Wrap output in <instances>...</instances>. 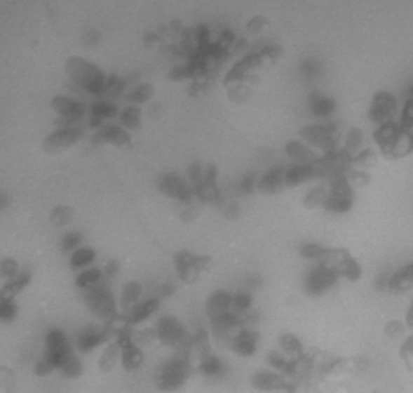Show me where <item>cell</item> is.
Instances as JSON below:
<instances>
[{
  "instance_id": "obj_36",
  "label": "cell",
  "mask_w": 413,
  "mask_h": 393,
  "mask_svg": "<svg viewBox=\"0 0 413 393\" xmlns=\"http://www.w3.org/2000/svg\"><path fill=\"white\" fill-rule=\"evenodd\" d=\"M362 145H363L362 130L358 128L348 130L347 138H346V147H344V151L348 154V156L353 159L358 152H362Z\"/></svg>"
},
{
  "instance_id": "obj_7",
  "label": "cell",
  "mask_w": 413,
  "mask_h": 393,
  "mask_svg": "<svg viewBox=\"0 0 413 393\" xmlns=\"http://www.w3.org/2000/svg\"><path fill=\"white\" fill-rule=\"evenodd\" d=\"M155 333H157V340H160L165 347H173L176 349L187 347L191 342L186 327L175 316L166 314L160 317L157 326H155Z\"/></svg>"
},
{
  "instance_id": "obj_19",
  "label": "cell",
  "mask_w": 413,
  "mask_h": 393,
  "mask_svg": "<svg viewBox=\"0 0 413 393\" xmlns=\"http://www.w3.org/2000/svg\"><path fill=\"white\" fill-rule=\"evenodd\" d=\"M160 309V300L158 298H147L144 301H139L133 309L125 314V324L126 326H137L144 321H147L149 317H152L155 312Z\"/></svg>"
},
{
  "instance_id": "obj_15",
  "label": "cell",
  "mask_w": 413,
  "mask_h": 393,
  "mask_svg": "<svg viewBox=\"0 0 413 393\" xmlns=\"http://www.w3.org/2000/svg\"><path fill=\"white\" fill-rule=\"evenodd\" d=\"M250 384L255 390L260 392L286 390L292 387L287 377L276 373V371H259L250 377Z\"/></svg>"
},
{
  "instance_id": "obj_25",
  "label": "cell",
  "mask_w": 413,
  "mask_h": 393,
  "mask_svg": "<svg viewBox=\"0 0 413 393\" xmlns=\"http://www.w3.org/2000/svg\"><path fill=\"white\" fill-rule=\"evenodd\" d=\"M31 281V274L28 270L25 272H20L18 277H15L13 280H8L2 288H0V300H13L15 296L21 293L28 284Z\"/></svg>"
},
{
  "instance_id": "obj_1",
  "label": "cell",
  "mask_w": 413,
  "mask_h": 393,
  "mask_svg": "<svg viewBox=\"0 0 413 393\" xmlns=\"http://www.w3.org/2000/svg\"><path fill=\"white\" fill-rule=\"evenodd\" d=\"M191 348L189 345L178 349V353L158 366L155 382L162 392L173 393L186 385L191 375Z\"/></svg>"
},
{
  "instance_id": "obj_35",
  "label": "cell",
  "mask_w": 413,
  "mask_h": 393,
  "mask_svg": "<svg viewBox=\"0 0 413 393\" xmlns=\"http://www.w3.org/2000/svg\"><path fill=\"white\" fill-rule=\"evenodd\" d=\"M60 371H62L63 375L68 377V379H78V377L83 374L84 368H83L81 359H79L78 356L73 353V354H69L65 361H63L62 366H60Z\"/></svg>"
},
{
  "instance_id": "obj_9",
  "label": "cell",
  "mask_w": 413,
  "mask_h": 393,
  "mask_svg": "<svg viewBox=\"0 0 413 393\" xmlns=\"http://www.w3.org/2000/svg\"><path fill=\"white\" fill-rule=\"evenodd\" d=\"M328 187V198H326L325 209L332 211V212H347L352 207L353 201V193L351 188V183L346 175L342 177L332 178Z\"/></svg>"
},
{
  "instance_id": "obj_11",
  "label": "cell",
  "mask_w": 413,
  "mask_h": 393,
  "mask_svg": "<svg viewBox=\"0 0 413 393\" xmlns=\"http://www.w3.org/2000/svg\"><path fill=\"white\" fill-rule=\"evenodd\" d=\"M212 259L207 256H197V254L182 249L175 256V267L178 277L182 281H194L202 269H205Z\"/></svg>"
},
{
  "instance_id": "obj_26",
  "label": "cell",
  "mask_w": 413,
  "mask_h": 393,
  "mask_svg": "<svg viewBox=\"0 0 413 393\" xmlns=\"http://www.w3.org/2000/svg\"><path fill=\"white\" fill-rule=\"evenodd\" d=\"M310 180H315L312 166L294 164L292 167L286 168V187H299V185L310 182Z\"/></svg>"
},
{
  "instance_id": "obj_43",
  "label": "cell",
  "mask_w": 413,
  "mask_h": 393,
  "mask_svg": "<svg viewBox=\"0 0 413 393\" xmlns=\"http://www.w3.org/2000/svg\"><path fill=\"white\" fill-rule=\"evenodd\" d=\"M18 316V306L15 300H0V321L12 322Z\"/></svg>"
},
{
  "instance_id": "obj_44",
  "label": "cell",
  "mask_w": 413,
  "mask_h": 393,
  "mask_svg": "<svg viewBox=\"0 0 413 393\" xmlns=\"http://www.w3.org/2000/svg\"><path fill=\"white\" fill-rule=\"evenodd\" d=\"M20 272H21L20 265L15 259L7 258L0 261V275H2V277H5L7 280H13L15 277H18Z\"/></svg>"
},
{
  "instance_id": "obj_53",
  "label": "cell",
  "mask_w": 413,
  "mask_h": 393,
  "mask_svg": "<svg viewBox=\"0 0 413 393\" xmlns=\"http://www.w3.org/2000/svg\"><path fill=\"white\" fill-rule=\"evenodd\" d=\"M120 270V264L116 261H109L105 265V274L109 275V277H114V275Z\"/></svg>"
},
{
  "instance_id": "obj_39",
  "label": "cell",
  "mask_w": 413,
  "mask_h": 393,
  "mask_svg": "<svg viewBox=\"0 0 413 393\" xmlns=\"http://www.w3.org/2000/svg\"><path fill=\"white\" fill-rule=\"evenodd\" d=\"M250 307H252L250 293L241 291V293L233 296V312H236L238 316L245 317L250 312Z\"/></svg>"
},
{
  "instance_id": "obj_40",
  "label": "cell",
  "mask_w": 413,
  "mask_h": 393,
  "mask_svg": "<svg viewBox=\"0 0 413 393\" xmlns=\"http://www.w3.org/2000/svg\"><path fill=\"white\" fill-rule=\"evenodd\" d=\"M50 220L53 225L65 227L73 220V209L68 206H57L55 209L50 212Z\"/></svg>"
},
{
  "instance_id": "obj_31",
  "label": "cell",
  "mask_w": 413,
  "mask_h": 393,
  "mask_svg": "<svg viewBox=\"0 0 413 393\" xmlns=\"http://www.w3.org/2000/svg\"><path fill=\"white\" fill-rule=\"evenodd\" d=\"M280 347L281 353L286 354L289 359H297L300 356H304V347L300 343V340L292 335V333H284L280 337Z\"/></svg>"
},
{
  "instance_id": "obj_47",
  "label": "cell",
  "mask_w": 413,
  "mask_h": 393,
  "mask_svg": "<svg viewBox=\"0 0 413 393\" xmlns=\"http://www.w3.org/2000/svg\"><path fill=\"white\" fill-rule=\"evenodd\" d=\"M347 180L348 183H353L357 185V187H363V185H367L370 182V175L367 172H363L362 168H351L347 172Z\"/></svg>"
},
{
  "instance_id": "obj_45",
  "label": "cell",
  "mask_w": 413,
  "mask_h": 393,
  "mask_svg": "<svg viewBox=\"0 0 413 393\" xmlns=\"http://www.w3.org/2000/svg\"><path fill=\"white\" fill-rule=\"evenodd\" d=\"M399 125L405 131H413V100H405L404 109H402L400 112Z\"/></svg>"
},
{
  "instance_id": "obj_50",
  "label": "cell",
  "mask_w": 413,
  "mask_h": 393,
  "mask_svg": "<svg viewBox=\"0 0 413 393\" xmlns=\"http://www.w3.org/2000/svg\"><path fill=\"white\" fill-rule=\"evenodd\" d=\"M254 187H255L254 173L244 175L243 180H241V183H239V189L243 191L244 194H249V193H252V191H254Z\"/></svg>"
},
{
  "instance_id": "obj_32",
  "label": "cell",
  "mask_w": 413,
  "mask_h": 393,
  "mask_svg": "<svg viewBox=\"0 0 413 393\" xmlns=\"http://www.w3.org/2000/svg\"><path fill=\"white\" fill-rule=\"evenodd\" d=\"M95 261V251L93 248L84 246V248H78L74 249L72 253V258H69V265L72 269H83L88 267Z\"/></svg>"
},
{
  "instance_id": "obj_27",
  "label": "cell",
  "mask_w": 413,
  "mask_h": 393,
  "mask_svg": "<svg viewBox=\"0 0 413 393\" xmlns=\"http://www.w3.org/2000/svg\"><path fill=\"white\" fill-rule=\"evenodd\" d=\"M141 295H142V285L136 280L128 281V284L123 286V291H121V301H120L121 309L128 314V312L137 305L139 300H141Z\"/></svg>"
},
{
  "instance_id": "obj_2",
  "label": "cell",
  "mask_w": 413,
  "mask_h": 393,
  "mask_svg": "<svg viewBox=\"0 0 413 393\" xmlns=\"http://www.w3.org/2000/svg\"><path fill=\"white\" fill-rule=\"evenodd\" d=\"M379 151L388 159H400L412 152V133L397 124L381 125L373 133Z\"/></svg>"
},
{
  "instance_id": "obj_57",
  "label": "cell",
  "mask_w": 413,
  "mask_h": 393,
  "mask_svg": "<svg viewBox=\"0 0 413 393\" xmlns=\"http://www.w3.org/2000/svg\"><path fill=\"white\" fill-rule=\"evenodd\" d=\"M405 100H413V84L407 89V94H405Z\"/></svg>"
},
{
  "instance_id": "obj_12",
  "label": "cell",
  "mask_w": 413,
  "mask_h": 393,
  "mask_svg": "<svg viewBox=\"0 0 413 393\" xmlns=\"http://www.w3.org/2000/svg\"><path fill=\"white\" fill-rule=\"evenodd\" d=\"M47 356L55 361L58 369L63 361H65L69 354H73L72 343L67 337V333L60 331V328H50L46 335V353Z\"/></svg>"
},
{
  "instance_id": "obj_49",
  "label": "cell",
  "mask_w": 413,
  "mask_h": 393,
  "mask_svg": "<svg viewBox=\"0 0 413 393\" xmlns=\"http://www.w3.org/2000/svg\"><path fill=\"white\" fill-rule=\"evenodd\" d=\"M400 356L405 359V363L413 368V335L409 337L402 345L400 348Z\"/></svg>"
},
{
  "instance_id": "obj_5",
  "label": "cell",
  "mask_w": 413,
  "mask_h": 393,
  "mask_svg": "<svg viewBox=\"0 0 413 393\" xmlns=\"http://www.w3.org/2000/svg\"><path fill=\"white\" fill-rule=\"evenodd\" d=\"M299 136L304 142L318 147L325 151V154L334 152L339 149L337 142L341 138V125L339 124H325V125H307L299 131Z\"/></svg>"
},
{
  "instance_id": "obj_8",
  "label": "cell",
  "mask_w": 413,
  "mask_h": 393,
  "mask_svg": "<svg viewBox=\"0 0 413 393\" xmlns=\"http://www.w3.org/2000/svg\"><path fill=\"white\" fill-rule=\"evenodd\" d=\"M397 114H399V102L394 94L379 91L373 95L372 105H370V119L378 126L395 124Z\"/></svg>"
},
{
  "instance_id": "obj_37",
  "label": "cell",
  "mask_w": 413,
  "mask_h": 393,
  "mask_svg": "<svg viewBox=\"0 0 413 393\" xmlns=\"http://www.w3.org/2000/svg\"><path fill=\"white\" fill-rule=\"evenodd\" d=\"M120 120L125 128L139 130L141 128V109L134 107V105L123 109V112L120 114Z\"/></svg>"
},
{
  "instance_id": "obj_3",
  "label": "cell",
  "mask_w": 413,
  "mask_h": 393,
  "mask_svg": "<svg viewBox=\"0 0 413 393\" xmlns=\"http://www.w3.org/2000/svg\"><path fill=\"white\" fill-rule=\"evenodd\" d=\"M67 73L78 86L90 94H104L107 76L97 65L84 60L81 57H69L67 62Z\"/></svg>"
},
{
  "instance_id": "obj_55",
  "label": "cell",
  "mask_w": 413,
  "mask_h": 393,
  "mask_svg": "<svg viewBox=\"0 0 413 393\" xmlns=\"http://www.w3.org/2000/svg\"><path fill=\"white\" fill-rule=\"evenodd\" d=\"M407 324H409V327L413 328V302H412L409 312H407Z\"/></svg>"
},
{
  "instance_id": "obj_24",
  "label": "cell",
  "mask_w": 413,
  "mask_h": 393,
  "mask_svg": "<svg viewBox=\"0 0 413 393\" xmlns=\"http://www.w3.org/2000/svg\"><path fill=\"white\" fill-rule=\"evenodd\" d=\"M142 363H144V353L142 349L137 347L136 342L121 347V364L126 371L133 373V371L141 368Z\"/></svg>"
},
{
  "instance_id": "obj_4",
  "label": "cell",
  "mask_w": 413,
  "mask_h": 393,
  "mask_svg": "<svg viewBox=\"0 0 413 393\" xmlns=\"http://www.w3.org/2000/svg\"><path fill=\"white\" fill-rule=\"evenodd\" d=\"M84 302L88 305L89 311L105 324H114L120 319L114 295L105 284H100L93 290H86Z\"/></svg>"
},
{
  "instance_id": "obj_30",
  "label": "cell",
  "mask_w": 413,
  "mask_h": 393,
  "mask_svg": "<svg viewBox=\"0 0 413 393\" xmlns=\"http://www.w3.org/2000/svg\"><path fill=\"white\" fill-rule=\"evenodd\" d=\"M120 359H121L120 345H118L116 342H111V343L107 345L104 353L100 354L99 366H100V369L104 371V373H110V371L115 369V366Z\"/></svg>"
},
{
  "instance_id": "obj_54",
  "label": "cell",
  "mask_w": 413,
  "mask_h": 393,
  "mask_svg": "<svg viewBox=\"0 0 413 393\" xmlns=\"http://www.w3.org/2000/svg\"><path fill=\"white\" fill-rule=\"evenodd\" d=\"M171 293H175V286L171 284H166L162 286V288H160V295L162 296H168Z\"/></svg>"
},
{
  "instance_id": "obj_28",
  "label": "cell",
  "mask_w": 413,
  "mask_h": 393,
  "mask_svg": "<svg viewBox=\"0 0 413 393\" xmlns=\"http://www.w3.org/2000/svg\"><path fill=\"white\" fill-rule=\"evenodd\" d=\"M116 105L107 102V100H99V102L93 104L90 109V126H102L104 120L114 119L116 116Z\"/></svg>"
},
{
  "instance_id": "obj_58",
  "label": "cell",
  "mask_w": 413,
  "mask_h": 393,
  "mask_svg": "<svg viewBox=\"0 0 413 393\" xmlns=\"http://www.w3.org/2000/svg\"><path fill=\"white\" fill-rule=\"evenodd\" d=\"M412 152H413V131H412Z\"/></svg>"
},
{
  "instance_id": "obj_16",
  "label": "cell",
  "mask_w": 413,
  "mask_h": 393,
  "mask_svg": "<svg viewBox=\"0 0 413 393\" xmlns=\"http://www.w3.org/2000/svg\"><path fill=\"white\" fill-rule=\"evenodd\" d=\"M205 311L212 321L233 311V295L226 290H215L208 296Z\"/></svg>"
},
{
  "instance_id": "obj_46",
  "label": "cell",
  "mask_w": 413,
  "mask_h": 393,
  "mask_svg": "<svg viewBox=\"0 0 413 393\" xmlns=\"http://www.w3.org/2000/svg\"><path fill=\"white\" fill-rule=\"evenodd\" d=\"M374 162H377V154H374L373 149H365L362 152H358L357 156L352 159L353 166H358L360 168L373 166Z\"/></svg>"
},
{
  "instance_id": "obj_51",
  "label": "cell",
  "mask_w": 413,
  "mask_h": 393,
  "mask_svg": "<svg viewBox=\"0 0 413 393\" xmlns=\"http://www.w3.org/2000/svg\"><path fill=\"white\" fill-rule=\"evenodd\" d=\"M265 25H266V20L264 17H255L249 21L248 29L250 31V33H260Z\"/></svg>"
},
{
  "instance_id": "obj_48",
  "label": "cell",
  "mask_w": 413,
  "mask_h": 393,
  "mask_svg": "<svg viewBox=\"0 0 413 393\" xmlns=\"http://www.w3.org/2000/svg\"><path fill=\"white\" fill-rule=\"evenodd\" d=\"M81 240H83V237L79 235L78 232L68 233V235L62 240V251L63 253H72L73 249L76 248L79 243H81Z\"/></svg>"
},
{
  "instance_id": "obj_17",
  "label": "cell",
  "mask_w": 413,
  "mask_h": 393,
  "mask_svg": "<svg viewBox=\"0 0 413 393\" xmlns=\"http://www.w3.org/2000/svg\"><path fill=\"white\" fill-rule=\"evenodd\" d=\"M131 136L118 125H102L99 131L95 133L93 138L94 145H105V142H110V145H115L118 147H123L130 145Z\"/></svg>"
},
{
  "instance_id": "obj_6",
  "label": "cell",
  "mask_w": 413,
  "mask_h": 393,
  "mask_svg": "<svg viewBox=\"0 0 413 393\" xmlns=\"http://www.w3.org/2000/svg\"><path fill=\"white\" fill-rule=\"evenodd\" d=\"M118 328L114 324H88L76 335V348L79 352L88 354L99 348L100 345L110 342V338L116 337Z\"/></svg>"
},
{
  "instance_id": "obj_42",
  "label": "cell",
  "mask_w": 413,
  "mask_h": 393,
  "mask_svg": "<svg viewBox=\"0 0 413 393\" xmlns=\"http://www.w3.org/2000/svg\"><path fill=\"white\" fill-rule=\"evenodd\" d=\"M57 369H58L57 363L50 358V356H47V354L42 356V358L37 361L36 366H34V373L37 377H47Z\"/></svg>"
},
{
  "instance_id": "obj_29",
  "label": "cell",
  "mask_w": 413,
  "mask_h": 393,
  "mask_svg": "<svg viewBox=\"0 0 413 393\" xmlns=\"http://www.w3.org/2000/svg\"><path fill=\"white\" fill-rule=\"evenodd\" d=\"M389 290L397 291V293H400V291L413 290V264L407 265V267L400 269L399 272L391 275Z\"/></svg>"
},
{
  "instance_id": "obj_20",
  "label": "cell",
  "mask_w": 413,
  "mask_h": 393,
  "mask_svg": "<svg viewBox=\"0 0 413 393\" xmlns=\"http://www.w3.org/2000/svg\"><path fill=\"white\" fill-rule=\"evenodd\" d=\"M284 187H286V168L284 167H275L268 170L264 177L260 178V182L257 183V188L264 194L278 193Z\"/></svg>"
},
{
  "instance_id": "obj_52",
  "label": "cell",
  "mask_w": 413,
  "mask_h": 393,
  "mask_svg": "<svg viewBox=\"0 0 413 393\" xmlns=\"http://www.w3.org/2000/svg\"><path fill=\"white\" fill-rule=\"evenodd\" d=\"M402 331H404V326L399 321H391L388 326H386V333L389 337H399Z\"/></svg>"
},
{
  "instance_id": "obj_22",
  "label": "cell",
  "mask_w": 413,
  "mask_h": 393,
  "mask_svg": "<svg viewBox=\"0 0 413 393\" xmlns=\"http://www.w3.org/2000/svg\"><path fill=\"white\" fill-rule=\"evenodd\" d=\"M198 373L207 379H219L226 373V368L217 354L208 353L198 359Z\"/></svg>"
},
{
  "instance_id": "obj_38",
  "label": "cell",
  "mask_w": 413,
  "mask_h": 393,
  "mask_svg": "<svg viewBox=\"0 0 413 393\" xmlns=\"http://www.w3.org/2000/svg\"><path fill=\"white\" fill-rule=\"evenodd\" d=\"M326 198H328V188L321 185V187H315L305 194L304 203L305 206L310 207V209H315V207H323L326 203Z\"/></svg>"
},
{
  "instance_id": "obj_21",
  "label": "cell",
  "mask_w": 413,
  "mask_h": 393,
  "mask_svg": "<svg viewBox=\"0 0 413 393\" xmlns=\"http://www.w3.org/2000/svg\"><path fill=\"white\" fill-rule=\"evenodd\" d=\"M286 152L294 162L300 164V166H312V164H315L321 157L312 147L300 141H289L286 145Z\"/></svg>"
},
{
  "instance_id": "obj_56",
  "label": "cell",
  "mask_w": 413,
  "mask_h": 393,
  "mask_svg": "<svg viewBox=\"0 0 413 393\" xmlns=\"http://www.w3.org/2000/svg\"><path fill=\"white\" fill-rule=\"evenodd\" d=\"M7 204H8V198L4 193H0V209H2V207H5Z\"/></svg>"
},
{
  "instance_id": "obj_10",
  "label": "cell",
  "mask_w": 413,
  "mask_h": 393,
  "mask_svg": "<svg viewBox=\"0 0 413 393\" xmlns=\"http://www.w3.org/2000/svg\"><path fill=\"white\" fill-rule=\"evenodd\" d=\"M337 279H339V275L332 269L321 264H313L305 275V291L313 296L321 295L328 291L331 286H334Z\"/></svg>"
},
{
  "instance_id": "obj_18",
  "label": "cell",
  "mask_w": 413,
  "mask_h": 393,
  "mask_svg": "<svg viewBox=\"0 0 413 393\" xmlns=\"http://www.w3.org/2000/svg\"><path fill=\"white\" fill-rule=\"evenodd\" d=\"M257 345H259V332H255L254 328L244 327L243 331L233 338L229 347L233 348L234 353L243 356V358H249V356L257 352Z\"/></svg>"
},
{
  "instance_id": "obj_34",
  "label": "cell",
  "mask_w": 413,
  "mask_h": 393,
  "mask_svg": "<svg viewBox=\"0 0 413 393\" xmlns=\"http://www.w3.org/2000/svg\"><path fill=\"white\" fill-rule=\"evenodd\" d=\"M310 109H312L315 115L326 116L332 114V110L336 109V104L334 100L325 98V95H312V99H310Z\"/></svg>"
},
{
  "instance_id": "obj_33",
  "label": "cell",
  "mask_w": 413,
  "mask_h": 393,
  "mask_svg": "<svg viewBox=\"0 0 413 393\" xmlns=\"http://www.w3.org/2000/svg\"><path fill=\"white\" fill-rule=\"evenodd\" d=\"M102 284V270L99 269H86L76 277V285L81 290H93Z\"/></svg>"
},
{
  "instance_id": "obj_13",
  "label": "cell",
  "mask_w": 413,
  "mask_h": 393,
  "mask_svg": "<svg viewBox=\"0 0 413 393\" xmlns=\"http://www.w3.org/2000/svg\"><path fill=\"white\" fill-rule=\"evenodd\" d=\"M83 135H84V128L79 125L73 126V128L57 130L46 138L44 145L42 146H44V151L49 154L62 152L68 149L69 146L76 145V142L83 138Z\"/></svg>"
},
{
  "instance_id": "obj_41",
  "label": "cell",
  "mask_w": 413,
  "mask_h": 393,
  "mask_svg": "<svg viewBox=\"0 0 413 393\" xmlns=\"http://www.w3.org/2000/svg\"><path fill=\"white\" fill-rule=\"evenodd\" d=\"M152 95H154L152 84L142 83V84H139L137 88H134L130 94H128V99L133 100V102H136V104H144V102H147Z\"/></svg>"
},
{
  "instance_id": "obj_23",
  "label": "cell",
  "mask_w": 413,
  "mask_h": 393,
  "mask_svg": "<svg viewBox=\"0 0 413 393\" xmlns=\"http://www.w3.org/2000/svg\"><path fill=\"white\" fill-rule=\"evenodd\" d=\"M52 109L55 110L58 116H69V115H84L86 109L84 104L78 102L68 95H55L52 99Z\"/></svg>"
},
{
  "instance_id": "obj_14",
  "label": "cell",
  "mask_w": 413,
  "mask_h": 393,
  "mask_svg": "<svg viewBox=\"0 0 413 393\" xmlns=\"http://www.w3.org/2000/svg\"><path fill=\"white\" fill-rule=\"evenodd\" d=\"M158 189L163 194L175 198L182 203H189L192 198V188L178 173H166L158 178Z\"/></svg>"
}]
</instances>
